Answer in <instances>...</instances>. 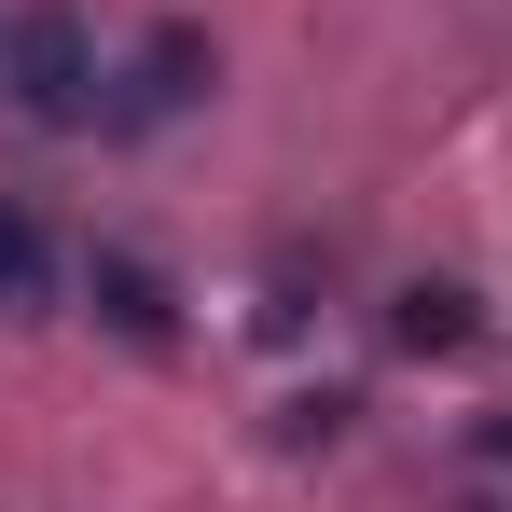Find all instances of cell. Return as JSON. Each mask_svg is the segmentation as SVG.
I'll list each match as a JSON object with an SVG mask.
<instances>
[{
	"label": "cell",
	"instance_id": "3957f363",
	"mask_svg": "<svg viewBox=\"0 0 512 512\" xmlns=\"http://www.w3.org/2000/svg\"><path fill=\"white\" fill-rule=\"evenodd\" d=\"M42 305H56V236L28 194H0V319H42Z\"/></svg>",
	"mask_w": 512,
	"mask_h": 512
},
{
	"label": "cell",
	"instance_id": "5b68a950",
	"mask_svg": "<svg viewBox=\"0 0 512 512\" xmlns=\"http://www.w3.org/2000/svg\"><path fill=\"white\" fill-rule=\"evenodd\" d=\"M402 346H471V291L457 277H416L402 291Z\"/></svg>",
	"mask_w": 512,
	"mask_h": 512
},
{
	"label": "cell",
	"instance_id": "7a4b0ae2",
	"mask_svg": "<svg viewBox=\"0 0 512 512\" xmlns=\"http://www.w3.org/2000/svg\"><path fill=\"white\" fill-rule=\"evenodd\" d=\"M194 84H208V42H194V28H153V42L125 56V84L97 97V125H125V139H139V125H167Z\"/></svg>",
	"mask_w": 512,
	"mask_h": 512
},
{
	"label": "cell",
	"instance_id": "8992f818",
	"mask_svg": "<svg viewBox=\"0 0 512 512\" xmlns=\"http://www.w3.org/2000/svg\"><path fill=\"white\" fill-rule=\"evenodd\" d=\"M485 443H499V457H512V416H499V429H485Z\"/></svg>",
	"mask_w": 512,
	"mask_h": 512
},
{
	"label": "cell",
	"instance_id": "277c9868",
	"mask_svg": "<svg viewBox=\"0 0 512 512\" xmlns=\"http://www.w3.org/2000/svg\"><path fill=\"white\" fill-rule=\"evenodd\" d=\"M97 319H111L125 346H167V277H153L139 250H97Z\"/></svg>",
	"mask_w": 512,
	"mask_h": 512
},
{
	"label": "cell",
	"instance_id": "6da1fadb",
	"mask_svg": "<svg viewBox=\"0 0 512 512\" xmlns=\"http://www.w3.org/2000/svg\"><path fill=\"white\" fill-rule=\"evenodd\" d=\"M0 97L28 111V125H97V56L70 14H28V28H0Z\"/></svg>",
	"mask_w": 512,
	"mask_h": 512
}]
</instances>
